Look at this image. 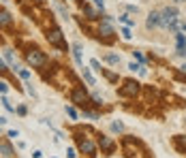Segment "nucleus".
<instances>
[{
    "label": "nucleus",
    "instance_id": "obj_23",
    "mask_svg": "<svg viewBox=\"0 0 186 158\" xmlns=\"http://www.w3.org/2000/svg\"><path fill=\"white\" fill-rule=\"evenodd\" d=\"M122 37L124 38H131V30H128V28H124V30H122Z\"/></svg>",
    "mask_w": 186,
    "mask_h": 158
},
{
    "label": "nucleus",
    "instance_id": "obj_9",
    "mask_svg": "<svg viewBox=\"0 0 186 158\" xmlns=\"http://www.w3.org/2000/svg\"><path fill=\"white\" fill-rule=\"evenodd\" d=\"M169 30H171V32H175V30H184V32H186V22H184V19H180V17H178V19H175L173 24L169 26Z\"/></svg>",
    "mask_w": 186,
    "mask_h": 158
},
{
    "label": "nucleus",
    "instance_id": "obj_11",
    "mask_svg": "<svg viewBox=\"0 0 186 158\" xmlns=\"http://www.w3.org/2000/svg\"><path fill=\"white\" fill-rule=\"evenodd\" d=\"M0 154H2V158H11L13 152L11 147H9V143H0Z\"/></svg>",
    "mask_w": 186,
    "mask_h": 158
},
{
    "label": "nucleus",
    "instance_id": "obj_19",
    "mask_svg": "<svg viewBox=\"0 0 186 158\" xmlns=\"http://www.w3.org/2000/svg\"><path fill=\"white\" fill-rule=\"evenodd\" d=\"M90 64H92V69H94V71H103V69H101V64H99V60H92Z\"/></svg>",
    "mask_w": 186,
    "mask_h": 158
},
{
    "label": "nucleus",
    "instance_id": "obj_15",
    "mask_svg": "<svg viewBox=\"0 0 186 158\" xmlns=\"http://www.w3.org/2000/svg\"><path fill=\"white\" fill-rule=\"evenodd\" d=\"M175 145H178V150L182 154H186V139H175Z\"/></svg>",
    "mask_w": 186,
    "mask_h": 158
},
{
    "label": "nucleus",
    "instance_id": "obj_17",
    "mask_svg": "<svg viewBox=\"0 0 186 158\" xmlns=\"http://www.w3.org/2000/svg\"><path fill=\"white\" fill-rule=\"evenodd\" d=\"M84 79H86V81H88L90 85H94V77H92V75L88 73V71H84Z\"/></svg>",
    "mask_w": 186,
    "mask_h": 158
},
{
    "label": "nucleus",
    "instance_id": "obj_7",
    "mask_svg": "<svg viewBox=\"0 0 186 158\" xmlns=\"http://www.w3.org/2000/svg\"><path fill=\"white\" fill-rule=\"evenodd\" d=\"M73 103H77V105H86L88 103V96L84 90H75L73 92Z\"/></svg>",
    "mask_w": 186,
    "mask_h": 158
},
{
    "label": "nucleus",
    "instance_id": "obj_1",
    "mask_svg": "<svg viewBox=\"0 0 186 158\" xmlns=\"http://www.w3.org/2000/svg\"><path fill=\"white\" fill-rule=\"evenodd\" d=\"M175 19H178V9H175V7H167V9L161 11V26L169 28Z\"/></svg>",
    "mask_w": 186,
    "mask_h": 158
},
{
    "label": "nucleus",
    "instance_id": "obj_4",
    "mask_svg": "<svg viewBox=\"0 0 186 158\" xmlns=\"http://www.w3.org/2000/svg\"><path fill=\"white\" fill-rule=\"evenodd\" d=\"M79 150H81L84 154H88V156H96V147H94L92 141H88V139H79Z\"/></svg>",
    "mask_w": 186,
    "mask_h": 158
},
{
    "label": "nucleus",
    "instance_id": "obj_14",
    "mask_svg": "<svg viewBox=\"0 0 186 158\" xmlns=\"http://www.w3.org/2000/svg\"><path fill=\"white\" fill-rule=\"evenodd\" d=\"M84 13H86L90 19H96V17H99V13L94 11V9H90V7H84Z\"/></svg>",
    "mask_w": 186,
    "mask_h": 158
},
{
    "label": "nucleus",
    "instance_id": "obj_25",
    "mask_svg": "<svg viewBox=\"0 0 186 158\" xmlns=\"http://www.w3.org/2000/svg\"><path fill=\"white\" fill-rule=\"evenodd\" d=\"M0 92H7V84H0Z\"/></svg>",
    "mask_w": 186,
    "mask_h": 158
},
{
    "label": "nucleus",
    "instance_id": "obj_8",
    "mask_svg": "<svg viewBox=\"0 0 186 158\" xmlns=\"http://www.w3.org/2000/svg\"><path fill=\"white\" fill-rule=\"evenodd\" d=\"M47 41H49V43H54V45H62V34H60V30H54V32H49V34H47Z\"/></svg>",
    "mask_w": 186,
    "mask_h": 158
},
{
    "label": "nucleus",
    "instance_id": "obj_21",
    "mask_svg": "<svg viewBox=\"0 0 186 158\" xmlns=\"http://www.w3.org/2000/svg\"><path fill=\"white\" fill-rule=\"evenodd\" d=\"M111 128H113V130H122L124 126L120 124V122H113V124H111Z\"/></svg>",
    "mask_w": 186,
    "mask_h": 158
},
{
    "label": "nucleus",
    "instance_id": "obj_12",
    "mask_svg": "<svg viewBox=\"0 0 186 158\" xmlns=\"http://www.w3.org/2000/svg\"><path fill=\"white\" fill-rule=\"evenodd\" d=\"M0 24H2V26H9V24H11V15H9L7 11H0Z\"/></svg>",
    "mask_w": 186,
    "mask_h": 158
},
{
    "label": "nucleus",
    "instance_id": "obj_10",
    "mask_svg": "<svg viewBox=\"0 0 186 158\" xmlns=\"http://www.w3.org/2000/svg\"><path fill=\"white\" fill-rule=\"evenodd\" d=\"M101 147L107 150V152H111V150H113V141L109 139V137H101Z\"/></svg>",
    "mask_w": 186,
    "mask_h": 158
},
{
    "label": "nucleus",
    "instance_id": "obj_26",
    "mask_svg": "<svg viewBox=\"0 0 186 158\" xmlns=\"http://www.w3.org/2000/svg\"><path fill=\"white\" fill-rule=\"evenodd\" d=\"M0 71H4V64H2V60H0Z\"/></svg>",
    "mask_w": 186,
    "mask_h": 158
},
{
    "label": "nucleus",
    "instance_id": "obj_18",
    "mask_svg": "<svg viewBox=\"0 0 186 158\" xmlns=\"http://www.w3.org/2000/svg\"><path fill=\"white\" fill-rule=\"evenodd\" d=\"M103 73H105V77H107L109 81H118V77H116L113 73H109V71H103Z\"/></svg>",
    "mask_w": 186,
    "mask_h": 158
},
{
    "label": "nucleus",
    "instance_id": "obj_24",
    "mask_svg": "<svg viewBox=\"0 0 186 158\" xmlns=\"http://www.w3.org/2000/svg\"><path fill=\"white\" fill-rule=\"evenodd\" d=\"M19 75H22V77H24V79H28V77H30V73H28V71H24V69H22V71H19Z\"/></svg>",
    "mask_w": 186,
    "mask_h": 158
},
{
    "label": "nucleus",
    "instance_id": "obj_20",
    "mask_svg": "<svg viewBox=\"0 0 186 158\" xmlns=\"http://www.w3.org/2000/svg\"><path fill=\"white\" fill-rule=\"evenodd\" d=\"M66 113H69V115H71L73 120H75V118H77V113H75V109H73V107H66Z\"/></svg>",
    "mask_w": 186,
    "mask_h": 158
},
{
    "label": "nucleus",
    "instance_id": "obj_5",
    "mask_svg": "<svg viewBox=\"0 0 186 158\" xmlns=\"http://www.w3.org/2000/svg\"><path fill=\"white\" fill-rule=\"evenodd\" d=\"M146 26H148V28H156V26H161V11H152V13H150Z\"/></svg>",
    "mask_w": 186,
    "mask_h": 158
},
{
    "label": "nucleus",
    "instance_id": "obj_2",
    "mask_svg": "<svg viewBox=\"0 0 186 158\" xmlns=\"http://www.w3.org/2000/svg\"><path fill=\"white\" fill-rule=\"evenodd\" d=\"M26 60L30 62L32 66H43V64H45V56H43V51L34 49V51H28V54H26Z\"/></svg>",
    "mask_w": 186,
    "mask_h": 158
},
{
    "label": "nucleus",
    "instance_id": "obj_27",
    "mask_svg": "<svg viewBox=\"0 0 186 158\" xmlns=\"http://www.w3.org/2000/svg\"><path fill=\"white\" fill-rule=\"evenodd\" d=\"M175 2H184V0H175Z\"/></svg>",
    "mask_w": 186,
    "mask_h": 158
},
{
    "label": "nucleus",
    "instance_id": "obj_22",
    "mask_svg": "<svg viewBox=\"0 0 186 158\" xmlns=\"http://www.w3.org/2000/svg\"><path fill=\"white\" fill-rule=\"evenodd\" d=\"M4 54H7V60L11 62V64H15V58H13V54H11V51H4Z\"/></svg>",
    "mask_w": 186,
    "mask_h": 158
},
{
    "label": "nucleus",
    "instance_id": "obj_6",
    "mask_svg": "<svg viewBox=\"0 0 186 158\" xmlns=\"http://www.w3.org/2000/svg\"><path fill=\"white\" fill-rule=\"evenodd\" d=\"M99 34H103V37H111V34H113V28H111V24H109V19H107V17L101 22V26H99Z\"/></svg>",
    "mask_w": 186,
    "mask_h": 158
},
{
    "label": "nucleus",
    "instance_id": "obj_13",
    "mask_svg": "<svg viewBox=\"0 0 186 158\" xmlns=\"http://www.w3.org/2000/svg\"><path fill=\"white\" fill-rule=\"evenodd\" d=\"M105 60L109 62V64H120V56H116V54H107Z\"/></svg>",
    "mask_w": 186,
    "mask_h": 158
},
{
    "label": "nucleus",
    "instance_id": "obj_3",
    "mask_svg": "<svg viewBox=\"0 0 186 158\" xmlns=\"http://www.w3.org/2000/svg\"><path fill=\"white\" fill-rule=\"evenodd\" d=\"M137 90H139V84H137V81H126L124 88H120V94H122V96H135Z\"/></svg>",
    "mask_w": 186,
    "mask_h": 158
},
{
    "label": "nucleus",
    "instance_id": "obj_16",
    "mask_svg": "<svg viewBox=\"0 0 186 158\" xmlns=\"http://www.w3.org/2000/svg\"><path fill=\"white\" fill-rule=\"evenodd\" d=\"M75 51H73V54H75V60H77V64H81V54H79V45H75Z\"/></svg>",
    "mask_w": 186,
    "mask_h": 158
}]
</instances>
